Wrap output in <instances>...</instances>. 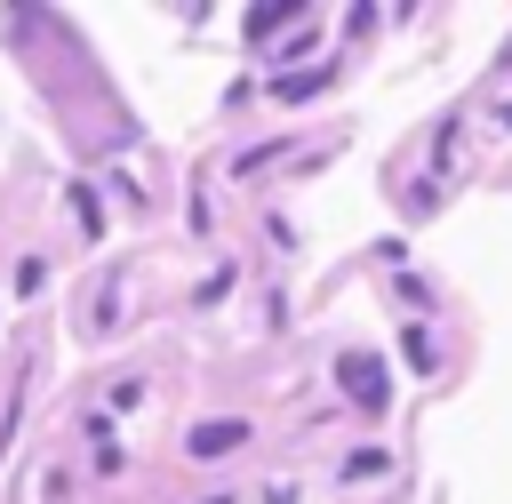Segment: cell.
Segmentation results:
<instances>
[{"label":"cell","mask_w":512,"mask_h":504,"mask_svg":"<svg viewBox=\"0 0 512 504\" xmlns=\"http://www.w3.org/2000/svg\"><path fill=\"white\" fill-rule=\"evenodd\" d=\"M336 376H344V392H352V400H360L368 416H376V408H384V392H392V384H384V368H376L368 352H352V360H344Z\"/></svg>","instance_id":"1"},{"label":"cell","mask_w":512,"mask_h":504,"mask_svg":"<svg viewBox=\"0 0 512 504\" xmlns=\"http://www.w3.org/2000/svg\"><path fill=\"white\" fill-rule=\"evenodd\" d=\"M240 440H248V424H240V416H216V424H192V432H184V448H192V456H224V448H240Z\"/></svg>","instance_id":"2"},{"label":"cell","mask_w":512,"mask_h":504,"mask_svg":"<svg viewBox=\"0 0 512 504\" xmlns=\"http://www.w3.org/2000/svg\"><path fill=\"white\" fill-rule=\"evenodd\" d=\"M320 88H328V72H296V80L280 72V80H272V96H280V104H304V96H320Z\"/></svg>","instance_id":"3"},{"label":"cell","mask_w":512,"mask_h":504,"mask_svg":"<svg viewBox=\"0 0 512 504\" xmlns=\"http://www.w3.org/2000/svg\"><path fill=\"white\" fill-rule=\"evenodd\" d=\"M72 208H80V224H88V240H96V232H104V208H96L88 184H72Z\"/></svg>","instance_id":"4"},{"label":"cell","mask_w":512,"mask_h":504,"mask_svg":"<svg viewBox=\"0 0 512 504\" xmlns=\"http://www.w3.org/2000/svg\"><path fill=\"white\" fill-rule=\"evenodd\" d=\"M376 472H384V448H360V456L344 464V480H376Z\"/></svg>","instance_id":"5"},{"label":"cell","mask_w":512,"mask_h":504,"mask_svg":"<svg viewBox=\"0 0 512 504\" xmlns=\"http://www.w3.org/2000/svg\"><path fill=\"white\" fill-rule=\"evenodd\" d=\"M40 280H48V264H40V256H24V264H16V296H32Z\"/></svg>","instance_id":"6"},{"label":"cell","mask_w":512,"mask_h":504,"mask_svg":"<svg viewBox=\"0 0 512 504\" xmlns=\"http://www.w3.org/2000/svg\"><path fill=\"white\" fill-rule=\"evenodd\" d=\"M400 352H408V368H432V336H416V328H408V336H400Z\"/></svg>","instance_id":"7"},{"label":"cell","mask_w":512,"mask_h":504,"mask_svg":"<svg viewBox=\"0 0 512 504\" xmlns=\"http://www.w3.org/2000/svg\"><path fill=\"white\" fill-rule=\"evenodd\" d=\"M200 504H232V496H200Z\"/></svg>","instance_id":"8"}]
</instances>
